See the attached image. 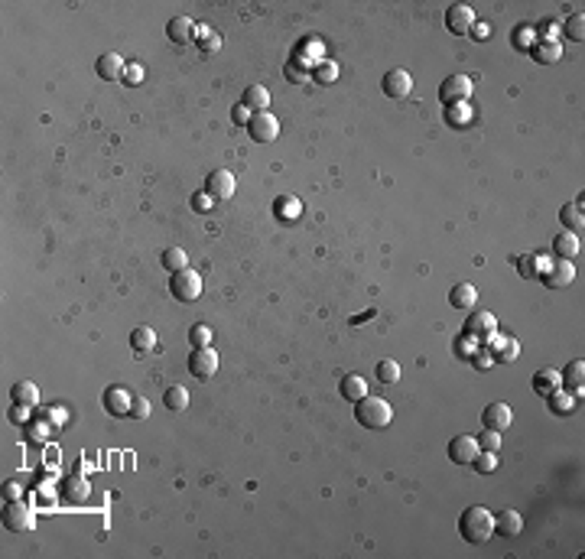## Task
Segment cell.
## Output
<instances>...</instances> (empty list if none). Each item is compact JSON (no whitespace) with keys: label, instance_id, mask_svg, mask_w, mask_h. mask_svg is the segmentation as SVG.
<instances>
[{"label":"cell","instance_id":"cell-25","mask_svg":"<svg viewBox=\"0 0 585 559\" xmlns=\"http://www.w3.org/2000/svg\"><path fill=\"white\" fill-rule=\"evenodd\" d=\"M101 400H104V410H108L111 416H127L131 413V397H127L121 387H108Z\"/></svg>","mask_w":585,"mask_h":559},{"label":"cell","instance_id":"cell-49","mask_svg":"<svg viewBox=\"0 0 585 559\" xmlns=\"http://www.w3.org/2000/svg\"><path fill=\"white\" fill-rule=\"evenodd\" d=\"M280 202H283V205H280L283 215H292V218L300 215V199H280Z\"/></svg>","mask_w":585,"mask_h":559},{"label":"cell","instance_id":"cell-5","mask_svg":"<svg viewBox=\"0 0 585 559\" xmlns=\"http://www.w3.org/2000/svg\"><path fill=\"white\" fill-rule=\"evenodd\" d=\"M33 523H36V514L23 501H7L4 504V527L10 533H26V530H33Z\"/></svg>","mask_w":585,"mask_h":559},{"label":"cell","instance_id":"cell-52","mask_svg":"<svg viewBox=\"0 0 585 559\" xmlns=\"http://www.w3.org/2000/svg\"><path fill=\"white\" fill-rule=\"evenodd\" d=\"M4 498H7V501H20V484H16V482L4 484Z\"/></svg>","mask_w":585,"mask_h":559},{"label":"cell","instance_id":"cell-11","mask_svg":"<svg viewBox=\"0 0 585 559\" xmlns=\"http://www.w3.org/2000/svg\"><path fill=\"white\" fill-rule=\"evenodd\" d=\"M478 452H481V449H478L475 436H455L452 443H449V462H455V465H471Z\"/></svg>","mask_w":585,"mask_h":559},{"label":"cell","instance_id":"cell-34","mask_svg":"<svg viewBox=\"0 0 585 559\" xmlns=\"http://www.w3.org/2000/svg\"><path fill=\"white\" fill-rule=\"evenodd\" d=\"M494 342V354H498L501 361H517V354H520V345H517L514 338H491Z\"/></svg>","mask_w":585,"mask_h":559},{"label":"cell","instance_id":"cell-14","mask_svg":"<svg viewBox=\"0 0 585 559\" xmlns=\"http://www.w3.org/2000/svg\"><path fill=\"white\" fill-rule=\"evenodd\" d=\"M166 36H170V43H176V46H189V43L199 36V30H195V23L189 16H173L170 23H166Z\"/></svg>","mask_w":585,"mask_h":559},{"label":"cell","instance_id":"cell-13","mask_svg":"<svg viewBox=\"0 0 585 559\" xmlns=\"http://www.w3.org/2000/svg\"><path fill=\"white\" fill-rule=\"evenodd\" d=\"M481 423H485V429H491V433H504V429L514 423V413H510L508 403H488L485 410H481Z\"/></svg>","mask_w":585,"mask_h":559},{"label":"cell","instance_id":"cell-8","mask_svg":"<svg viewBox=\"0 0 585 559\" xmlns=\"http://www.w3.org/2000/svg\"><path fill=\"white\" fill-rule=\"evenodd\" d=\"M215 371H218L215 348H192V354H189V374L199 377V381H208V377H215Z\"/></svg>","mask_w":585,"mask_h":559},{"label":"cell","instance_id":"cell-6","mask_svg":"<svg viewBox=\"0 0 585 559\" xmlns=\"http://www.w3.org/2000/svg\"><path fill=\"white\" fill-rule=\"evenodd\" d=\"M498 335V319L485 309H475V313L465 319V338H475V342H491Z\"/></svg>","mask_w":585,"mask_h":559},{"label":"cell","instance_id":"cell-10","mask_svg":"<svg viewBox=\"0 0 585 559\" xmlns=\"http://www.w3.org/2000/svg\"><path fill=\"white\" fill-rule=\"evenodd\" d=\"M446 26H449V33H455V36L471 33L475 30V10L465 7V4H452V7L446 10Z\"/></svg>","mask_w":585,"mask_h":559},{"label":"cell","instance_id":"cell-31","mask_svg":"<svg viewBox=\"0 0 585 559\" xmlns=\"http://www.w3.org/2000/svg\"><path fill=\"white\" fill-rule=\"evenodd\" d=\"M547 400H550V410L559 416H569L572 410H576V394H569V391H556V394H550Z\"/></svg>","mask_w":585,"mask_h":559},{"label":"cell","instance_id":"cell-12","mask_svg":"<svg viewBox=\"0 0 585 559\" xmlns=\"http://www.w3.org/2000/svg\"><path fill=\"white\" fill-rule=\"evenodd\" d=\"M205 192H208V195H212L215 202L231 199V195H234V176L228 173V169H215V173L205 179Z\"/></svg>","mask_w":585,"mask_h":559},{"label":"cell","instance_id":"cell-21","mask_svg":"<svg viewBox=\"0 0 585 559\" xmlns=\"http://www.w3.org/2000/svg\"><path fill=\"white\" fill-rule=\"evenodd\" d=\"M530 384H533V391H537L540 397H550V394L562 391V381H559V371L556 368H540Z\"/></svg>","mask_w":585,"mask_h":559},{"label":"cell","instance_id":"cell-23","mask_svg":"<svg viewBox=\"0 0 585 559\" xmlns=\"http://www.w3.org/2000/svg\"><path fill=\"white\" fill-rule=\"evenodd\" d=\"M475 303H478V290L471 283H465V280L449 290V306L452 309H475Z\"/></svg>","mask_w":585,"mask_h":559},{"label":"cell","instance_id":"cell-38","mask_svg":"<svg viewBox=\"0 0 585 559\" xmlns=\"http://www.w3.org/2000/svg\"><path fill=\"white\" fill-rule=\"evenodd\" d=\"M566 36L576 39V43H582V39H585V20H582V13H576V16H569V20H566Z\"/></svg>","mask_w":585,"mask_h":559},{"label":"cell","instance_id":"cell-41","mask_svg":"<svg viewBox=\"0 0 585 559\" xmlns=\"http://www.w3.org/2000/svg\"><path fill=\"white\" fill-rule=\"evenodd\" d=\"M478 439V449H485V452H498V445H501V433H491V429H485Z\"/></svg>","mask_w":585,"mask_h":559},{"label":"cell","instance_id":"cell-37","mask_svg":"<svg viewBox=\"0 0 585 559\" xmlns=\"http://www.w3.org/2000/svg\"><path fill=\"white\" fill-rule=\"evenodd\" d=\"M62 494H65V501L78 504V501H85L88 484H82V482H78V478H69V482H65V491H62Z\"/></svg>","mask_w":585,"mask_h":559},{"label":"cell","instance_id":"cell-43","mask_svg":"<svg viewBox=\"0 0 585 559\" xmlns=\"http://www.w3.org/2000/svg\"><path fill=\"white\" fill-rule=\"evenodd\" d=\"M131 420H146L150 416V400L146 397H137V400H131Z\"/></svg>","mask_w":585,"mask_h":559},{"label":"cell","instance_id":"cell-24","mask_svg":"<svg viewBox=\"0 0 585 559\" xmlns=\"http://www.w3.org/2000/svg\"><path fill=\"white\" fill-rule=\"evenodd\" d=\"M339 391H341V397L345 400H351V403H358L361 397H368V381H364L361 374H345L341 377V384H339Z\"/></svg>","mask_w":585,"mask_h":559},{"label":"cell","instance_id":"cell-17","mask_svg":"<svg viewBox=\"0 0 585 559\" xmlns=\"http://www.w3.org/2000/svg\"><path fill=\"white\" fill-rule=\"evenodd\" d=\"M579 251H582V238L572 231H559L553 238V254L559 261H572V257H579Z\"/></svg>","mask_w":585,"mask_h":559},{"label":"cell","instance_id":"cell-9","mask_svg":"<svg viewBox=\"0 0 585 559\" xmlns=\"http://www.w3.org/2000/svg\"><path fill=\"white\" fill-rule=\"evenodd\" d=\"M381 88H384L387 98H410V92H413V78H410V72L403 69H390L384 72V78H381Z\"/></svg>","mask_w":585,"mask_h":559},{"label":"cell","instance_id":"cell-35","mask_svg":"<svg viewBox=\"0 0 585 559\" xmlns=\"http://www.w3.org/2000/svg\"><path fill=\"white\" fill-rule=\"evenodd\" d=\"M212 338H215V332L208 329L205 322L192 325V332H189V342H192V348H212Z\"/></svg>","mask_w":585,"mask_h":559},{"label":"cell","instance_id":"cell-32","mask_svg":"<svg viewBox=\"0 0 585 559\" xmlns=\"http://www.w3.org/2000/svg\"><path fill=\"white\" fill-rule=\"evenodd\" d=\"M163 267L170 270V273H179V270L189 267V254L182 247H170V251H163Z\"/></svg>","mask_w":585,"mask_h":559},{"label":"cell","instance_id":"cell-48","mask_svg":"<svg viewBox=\"0 0 585 559\" xmlns=\"http://www.w3.org/2000/svg\"><path fill=\"white\" fill-rule=\"evenodd\" d=\"M475 364H478V368H481V371H485V368H491V364H494V354L488 352V348H481V352L475 354Z\"/></svg>","mask_w":585,"mask_h":559},{"label":"cell","instance_id":"cell-36","mask_svg":"<svg viewBox=\"0 0 585 559\" xmlns=\"http://www.w3.org/2000/svg\"><path fill=\"white\" fill-rule=\"evenodd\" d=\"M471 465H475V472H481V475H491L494 468H498V452H485V449H481Z\"/></svg>","mask_w":585,"mask_h":559},{"label":"cell","instance_id":"cell-33","mask_svg":"<svg viewBox=\"0 0 585 559\" xmlns=\"http://www.w3.org/2000/svg\"><path fill=\"white\" fill-rule=\"evenodd\" d=\"M374 374H378L381 384H397V381H400V364H397L393 358H384V361H378Z\"/></svg>","mask_w":585,"mask_h":559},{"label":"cell","instance_id":"cell-19","mask_svg":"<svg viewBox=\"0 0 585 559\" xmlns=\"http://www.w3.org/2000/svg\"><path fill=\"white\" fill-rule=\"evenodd\" d=\"M520 530H524V517L517 511H501L498 517H494V533L501 536H508V540H514V536H520Z\"/></svg>","mask_w":585,"mask_h":559},{"label":"cell","instance_id":"cell-44","mask_svg":"<svg viewBox=\"0 0 585 559\" xmlns=\"http://www.w3.org/2000/svg\"><path fill=\"white\" fill-rule=\"evenodd\" d=\"M121 82L131 85V88H137V85L143 82V65H137V62H133V65H127V69H124V78H121Z\"/></svg>","mask_w":585,"mask_h":559},{"label":"cell","instance_id":"cell-45","mask_svg":"<svg viewBox=\"0 0 585 559\" xmlns=\"http://www.w3.org/2000/svg\"><path fill=\"white\" fill-rule=\"evenodd\" d=\"M199 43H202V49H205V53H218V49H222V36H218V33H208V30H202L199 33Z\"/></svg>","mask_w":585,"mask_h":559},{"label":"cell","instance_id":"cell-22","mask_svg":"<svg viewBox=\"0 0 585 559\" xmlns=\"http://www.w3.org/2000/svg\"><path fill=\"white\" fill-rule=\"evenodd\" d=\"M241 104H244L251 114H261V111H267V104H270V92L263 88V85H247L244 94H241Z\"/></svg>","mask_w":585,"mask_h":559},{"label":"cell","instance_id":"cell-29","mask_svg":"<svg viewBox=\"0 0 585 559\" xmlns=\"http://www.w3.org/2000/svg\"><path fill=\"white\" fill-rule=\"evenodd\" d=\"M559 222H562V228H566V231H572V234H576V231L585 224L582 205H579V202H569V205H562V208H559Z\"/></svg>","mask_w":585,"mask_h":559},{"label":"cell","instance_id":"cell-51","mask_svg":"<svg viewBox=\"0 0 585 559\" xmlns=\"http://www.w3.org/2000/svg\"><path fill=\"white\" fill-rule=\"evenodd\" d=\"M212 202H215V199H212L208 192H199V195H195V208H199V212H208V208H212Z\"/></svg>","mask_w":585,"mask_h":559},{"label":"cell","instance_id":"cell-2","mask_svg":"<svg viewBox=\"0 0 585 559\" xmlns=\"http://www.w3.org/2000/svg\"><path fill=\"white\" fill-rule=\"evenodd\" d=\"M354 420L361 423L364 429H384V426H390L393 410L384 397H371L368 394V397H361L354 403Z\"/></svg>","mask_w":585,"mask_h":559},{"label":"cell","instance_id":"cell-7","mask_svg":"<svg viewBox=\"0 0 585 559\" xmlns=\"http://www.w3.org/2000/svg\"><path fill=\"white\" fill-rule=\"evenodd\" d=\"M247 134H251V140H257V143H273V140L280 137V121L270 114V111L251 114V121H247Z\"/></svg>","mask_w":585,"mask_h":559},{"label":"cell","instance_id":"cell-15","mask_svg":"<svg viewBox=\"0 0 585 559\" xmlns=\"http://www.w3.org/2000/svg\"><path fill=\"white\" fill-rule=\"evenodd\" d=\"M572 280H576V267H572V261H559V257H556V264L543 273V283H547L550 290H562V286H569Z\"/></svg>","mask_w":585,"mask_h":559},{"label":"cell","instance_id":"cell-16","mask_svg":"<svg viewBox=\"0 0 585 559\" xmlns=\"http://www.w3.org/2000/svg\"><path fill=\"white\" fill-rule=\"evenodd\" d=\"M124 59L117 53H101L98 62H94V72H98V78H104V82H117V78H124Z\"/></svg>","mask_w":585,"mask_h":559},{"label":"cell","instance_id":"cell-42","mask_svg":"<svg viewBox=\"0 0 585 559\" xmlns=\"http://www.w3.org/2000/svg\"><path fill=\"white\" fill-rule=\"evenodd\" d=\"M302 46H306V49H300V59H306V62H309V55H312V53L322 55L325 43H322V39H316V36H309V39H302ZM309 65H312V62H309Z\"/></svg>","mask_w":585,"mask_h":559},{"label":"cell","instance_id":"cell-27","mask_svg":"<svg viewBox=\"0 0 585 559\" xmlns=\"http://www.w3.org/2000/svg\"><path fill=\"white\" fill-rule=\"evenodd\" d=\"M131 348L137 354L153 352V348H156V332L150 329V325H137V329L131 332Z\"/></svg>","mask_w":585,"mask_h":559},{"label":"cell","instance_id":"cell-4","mask_svg":"<svg viewBox=\"0 0 585 559\" xmlns=\"http://www.w3.org/2000/svg\"><path fill=\"white\" fill-rule=\"evenodd\" d=\"M469 98H471V78L469 75H449L446 82L439 85V101L446 107L469 104Z\"/></svg>","mask_w":585,"mask_h":559},{"label":"cell","instance_id":"cell-3","mask_svg":"<svg viewBox=\"0 0 585 559\" xmlns=\"http://www.w3.org/2000/svg\"><path fill=\"white\" fill-rule=\"evenodd\" d=\"M170 293L179 299V303H195L202 296V276L195 270H179V273L170 276Z\"/></svg>","mask_w":585,"mask_h":559},{"label":"cell","instance_id":"cell-26","mask_svg":"<svg viewBox=\"0 0 585 559\" xmlns=\"http://www.w3.org/2000/svg\"><path fill=\"white\" fill-rule=\"evenodd\" d=\"M10 397H13L16 406H26V410H33V406L39 403V387H36L33 381H20V384H13Z\"/></svg>","mask_w":585,"mask_h":559},{"label":"cell","instance_id":"cell-46","mask_svg":"<svg viewBox=\"0 0 585 559\" xmlns=\"http://www.w3.org/2000/svg\"><path fill=\"white\" fill-rule=\"evenodd\" d=\"M517 270L524 276H533L537 273V261H533V257H520V261H517Z\"/></svg>","mask_w":585,"mask_h":559},{"label":"cell","instance_id":"cell-20","mask_svg":"<svg viewBox=\"0 0 585 559\" xmlns=\"http://www.w3.org/2000/svg\"><path fill=\"white\" fill-rule=\"evenodd\" d=\"M530 55L540 65H553V62L562 59V46L556 39H537V43H530Z\"/></svg>","mask_w":585,"mask_h":559},{"label":"cell","instance_id":"cell-40","mask_svg":"<svg viewBox=\"0 0 585 559\" xmlns=\"http://www.w3.org/2000/svg\"><path fill=\"white\" fill-rule=\"evenodd\" d=\"M446 121H449V124H455V127H465V121H469V104L446 107Z\"/></svg>","mask_w":585,"mask_h":559},{"label":"cell","instance_id":"cell-47","mask_svg":"<svg viewBox=\"0 0 585 559\" xmlns=\"http://www.w3.org/2000/svg\"><path fill=\"white\" fill-rule=\"evenodd\" d=\"M231 117H234V124H244V127H247V121H251V111H247L244 104H234V107H231Z\"/></svg>","mask_w":585,"mask_h":559},{"label":"cell","instance_id":"cell-28","mask_svg":"<svg viewBox=\"0 0 585 559\" xmlns=\"http://www.w3.org/2000/svg\"><path fill=\"white\" fill-rule=\"evenodd\" d=\"M163 406H166V410H173V413L189 410V391H185V387H179V384L166 387V394H163Z\"/></svg>","mask_w":585,"mask_h":559},{"label":"cell","instance_id":"cell-50","mask_svg":"<svg viewBox=\"0 0 585 559\" xmlns=\"http://www.w3.org/2000/svg\"><path fill=\"white\" fill-rule=\"evenodd\" d=\"M514 43H517V49H530V30L520 26V30L514 33Z\"/></svg>","mask_w":585,"mask_h":559},{"label":"cell","instance_id":"cell-18","mask_svg":"<svg viewBox=\"0 0 585 559\" xmlns=\"http://www.w3.org/2000/svg\"><path fill=\"white\" fill-rule=\"evenodd\" d=\"M559 381H562V391L582 394V384H585V364H582V358L569 361V364L559 371Z\"/></svg>","mask_w":585,"mask_h":559},{"label":"cell","instance_id":"cell-1","mask_svg":"<svg viewBox=\"0 0 585 559\" xmlns=\"http://www.w3.org/2000/svg\"><path fill=\"white\" fill-rule=\"evenodd\" d=\"M459 536L465 543H488L494 536V514L481 504H471L459 517Z\"/></svg>","mask_w":585,"mask_h":559},{"label":"cell","instance_id":"cell-39","mask_svg":"<svg viewBox=\"0 0 585 559\" xmlns=\"http://www.w3.org/2000/svg\"><path fill=\"white\" fill-rule=\"evenodd\" d=\"M306 65H309V62L306 59H296V62H286V78H290V82H306ZM309 69H312V65H309Z\"/></svg>","mask_w":585,"mask_h":559},{"label":"cell","instance_id":"cell-30","mask_svg":"<svg viewBox=\"0 0 585 559\" xmlns=\"http://www.w3.org/2000/svg\"><path fill=\"white\" fill-rule=\"evenodd\" d=\"M309 78L319 85H332L339 82V65L335 62H312V69H309Z\"/></svg>","mask_w":585,"mask_h":559}]
</instances>
